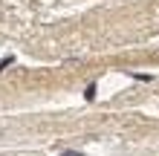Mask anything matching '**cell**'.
I'll use <instances>...</instances> for the list:
<instances>
[{
	"label": "cell",
	"instance_id": "cell-1",
	"mask_svg": "<svg viewBox=\"0 0 159 156\" xmlns=\"http://www.w3.org/2000/svg\"><path fill=\"white\" fill-rule=\"evenodd\" d=\"M84 96H87V101H93V98H96V84H90V87H87V93H84Z\"/></svg>",
	"mask_w": 159,
	"mask_h": 156
},
{
	"label": "cell",
	"instance_id": "cell-2",
	"mask_svg": "<svg viewBox=\"0 0 159 156\" xmlns=\"http://www.w3.org/2000/svg\"><path fill=\"white\" fill-rule=\"evenodd\" d=\"M61 156H84V153H78V150H64Z\"/></svg>",
	"mask_w": 159,
	"mask_h": 156
}]
</instances>
